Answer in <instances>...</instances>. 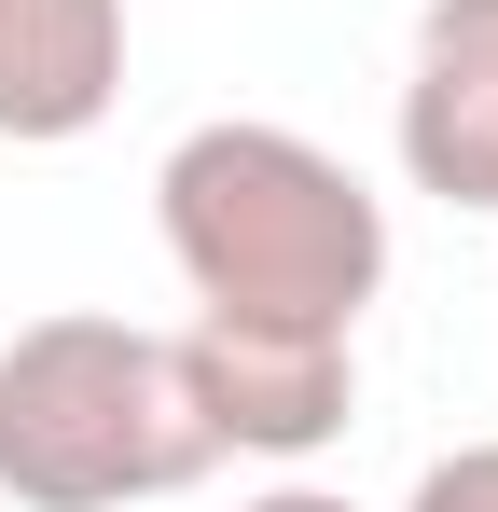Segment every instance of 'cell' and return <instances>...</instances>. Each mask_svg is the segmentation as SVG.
I'll list each match as a JSON object with an SVG mask.
<instances>
[{
    "mask_svg": "<svg viewBox=\"0 0 498 512\" xmlns=\"http://www.w3.org/2000/svg\"><path fill=\"white\" fill-rule=\"evenodd\" d=\"M125 97V0H0V139L56 153Z\"/></svg>",
    "mask_w": 498,
    "mask_h": 512,
    "instance_id": "5b68a950",
    "label": "cell"
},
{
    "mask_svg": "<svg viewBox=\"0 0 498 512\" xmlns=\"http://www.w3.org/2000/svg\"><path fill=\"white\" fill-rule=\"evenodd\" d=\"M249 512H360V499H332V485H263Z\"/></svg>",
    "mask_w": 498,
    "mask_h": 512,
    "instance_id": "52a82bcc",
    "label": "cell"
},
{
    "mask_svg": "<svg viewBox=\"0 0 498 512\" xmlns=\"http://www.w3.org/2000/svg\"><path fill=\"white\" fill-rule=\"evenodd\" d=\"M402 180L498 208V0H429L402 56Z\"/></svg>",
    "mask_w": 498,
    "mask_h": 512,
    "instance_id": "277c9868",
    "label": "cell"
},
{
    "mask_svg": "<svg viewBox=\"0 0 498 512\" xmlns=\"http://www.w3.org/2000/svg\"><path fill=\"white\" fill-rule=\"evenodd\" d=\"M166 346H180V388H194L222 457L291 471V457L346 443V416H360V346L332 319H222V305H194V333H166Z\"/></svg>",
    "mask_w": 498,
    "mask_h": 512,
    "instance_id": "3957f363",
    "label": "cell"
},
{
    "mask_svg": "<svg viewBox=\"0 0 498 512\" xmlns=\"http://www.w3.org/2000/svg\"><path fill=\"white\" fill-rule=\"evenodd\" d=\"M402 512H498V443H457V457H429Z\"/></svg>",
    "mask_w": 498,
    "mask_h": 512,
    "instance_id": "8992f818",
    "label": "cell"
},
{
    "mask_svg": "<svg viewBox=\"0 0 498 512\" xmlns=\"http://www.w3.org/2000/svg\"><path fill=\"white\" fill-rule=\"evenodd\" d=\"M153 236L180 263V291L222 319L360 333V305L388 291V194L346 153H319L305 125H249V111L194 125L153 167Z\"/></svg>",
    "mask_w": 498,
    "mask_h": 512,
    "instance_id": "6da1fadb",
    "label": "cell"
},
{
    "mask_svg": "<svg viewBox=\"0 0 498 512\" xmlns=\"http://www.w3.org/2000/svg\"><path fill=\"white\" fill-rule=\"evenodd\" d=\"M208 471H222V443L194 416L166 333L70 305L0 346V499L14 512H139Z\"/></svg>",
    "mask_w": 498,
    "mask_h": 512,
    "instance_id": "7a4b0ae2",
    "label": "cell"
}]
</instances>
